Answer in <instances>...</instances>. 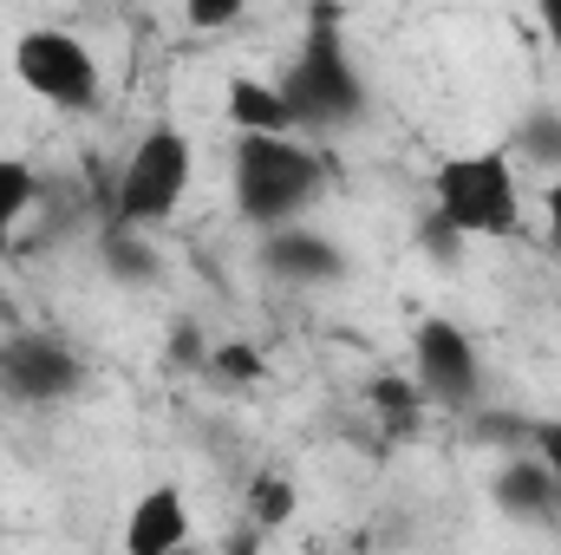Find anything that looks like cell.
<instances>
[{"label":"cell","mask_w":561,"mask_h":555,"mask_svg":"<svg viewBox=\"0 0 561 555\" xmlns=\"http://www.w3.org/2000/svg\"><path fill=\"white\" fill-rule=\"evenodd\" d=\"M275 86H280V99H287V112H294L300 132H340V125H353L366 112V79H359V66L346 53L340 7H327V0L313 7V26H307L294 66L280 72Z\"/></svg>","instance_id":"cell-1"},{"label":"cell","mask_w":561,"mask_h":555,"mask_svg":"<svg viewBox=\"0 0 561 555\" xmlns=\"http://www.w3.org/2000/svg\"><path fill=\"white\" fill-rule=\"evenodd\" d=\"M327 170L307 144H294L287 132H242L236 138V209L262 229L294 223L313 196H320Z\"/></svg>","instance_id":"cell-2"},{"label":"cell","mask_w":561,"mask_h":555,"mask_svg":"<svg viewBox=\"0 0 561 555\" xmlns=\"http://www.w3.org/2000/svg\"><path fill=\"white\" fill-rule=\"evenodd\" d=\"M437 216L457 236H516L523 223V190L503 150H470V157H444L431 177Z\"/></svg>","instance_id":"cell-3"},{"label":"cell","mask_w":561,"mask_h":555,"mask_svg":"<svg viewBox=\"0 0 561 555\" xmlns=\"http://www.w3.org/2000/svg\"><path fill=\"white\" fill-rule=\"evenodd\" d=\"M190 177H196V150H190V138H183L176 125H150V132L131 144L118 183H112V223H138L144 229V223L176 216Z\"/></svg>","instance_id":"cell-4"},{"label":"cell","mask_w":561,"mask_h":555,"mask_svg":"<svg viewBox=\"0 0 561 555\" xmlns=\"http://www.w3.org/2000/svg\"><path fill=\"white\" fill-rule=\"evenodd\" d=\"M13 72L33 99L59 105V112H92L99 105V59L85 53V39L59 33V26H39V33H20L13 46Z\"/></svg>","instance_id":"cell-5"},{"label":"cell","mask_w":561,"mask_h":555,"mask_svg":"<svg viewBox=\"0 0 561 555\" xmlns=\"http://www.w3.org/2000/svg\"><path fill=\"white\" fill-rule=\"evenodd\" d=\"M79 386V353L53 333H13L0 347V393L20 406H53Z\"/></svg>","instance_id":"cell-6"},{"label":"cell","mask_w":561,"mask_h":555,"mask_svg":"<svg viewBox=\"0 0 561 555\" xmlns=\"http://www.w3.org/2000/svg\"><path fill=\"white\" fill-rule=\"evenodd\" d=\"M412 366H419V393L431 406H470L477 399V347L457 320H419L412 333Z\"/></svg>","instance_id":"cell-7"},{"label":"cell","mask_w":561,"mask_h":555,"mask_svg":"<svg viewBox=\"0 0 561 555\" xmlns=\"http://www.w3.org/2000/svg\"><path fill=\"white\" fill-rule=\"evenodd\" d=\"M262 269L280 281H340L346 275V256L327 236L280 223V229H268V242H262Z\"/></svg>","instance_id":"cell-8"},{"label":"cell","mask_w":561,"mask_h":555,"mask_svg":"<svg viewBox=\"0 0 561 555\" xmlns=\"http://www.w3.org/2000/svg\"><path fill=\"white\" fill-rule=\"evenodd\" d=\"M190 536V510H183V490L176 484H157L131 503V523H125V550L131 555H163Z\"/></svg>","instance_id":"cell-9"},{"label":"cell","mask_w":561,"mask_h":555,"mask_svg":"<svg viewBox=\"0 0 561 555\" xmlns=\"http://www.w3.org/2000/svg\"><path fill=\"white\" fill-rule=\"evenodd\" d=\"M496 503L510 510V517H549L561 497H556V471L542 464V457H510L503 471H496Z\"/></svg>","instance_id":"cell-10"},{"label":"cell","mask_w":561,"mask_h":555,"mask_svg":"<svg viewBox=\"0 0 561 555\" xmlns=\"http://www.w3.org/2000/svg\"><path fill=\"white\" fill-rule=\"evenodd\" d=\"M229 125L236 132H300L280 86H268V79H236L229 86Z\"/></svg>","instance_id":"cell-11"},{"label":"cell","mask_w":561,"mask_h":555,"mask_svg":"<svg viewBox=\"0 0 561 555\" xmlns=\"http://www.w3.org/2000/svg\"><path fill=\"white\" fill-rule=\"evenodd\" d=\"M99 262H105V275L131 281V287L157 281V249L138 236V223H112V229L99 236Z\"/></svg>","instance_id":"cell-12"},{"label":"cell","mask_w":561,"mask_h":555,"mask_svg":"<svg viewBox=\"0 0 561 555\" xmlns=\"http://www.w3.org/2000/svg\"><path fill=\"white\" fill-rule=\"evenodd\" d=\"M33 196H39V177H33L20 157H0V249L13 242V229H20V216L33 209Z\"/></svg>","instance_id":"cell-13"},{"label":"cell","mask_w":561,"mask_h":555,"mask_svg":"<svg viewBox=\"0 0 561 555\" xmlns=\"http://www.w3.org/2000/svg\"><path fill=\"white\" fill-rule=\"evenodd\" d=\"M249 517H255L262 530L287 523V517H294V484L275 477V471H268V477H255V484H249Z\"/></svg>","instance_id":"cell-14"},{"label":"cell","mask_w":561,"mask_h":555,"mask_svg":"<svg viewBox=\"0 0 561 555\" xmlns=\"http://www.w3.org/2000/svg\"><path fill=\"white\" fill-rule=\"evenodd\" d=\"M523 150H529V157H549V163H561V118H556V112H536V118L523 125Z\"/></svg>","instance_id":"cell-15"},{"label":"cell","mask_w":561,"mask_h":555,"mask_svg":"<svg viewBox=\"0 0 561 555\" xmlns=\"http://www.w3.org/2000/svg\"><path fill=\"white\" fill-rule=\"evenodd\" d=\"M242 7H249V0H183V13H190V26H203V33H216V26H229V20H242Z\"/></svg>","instance_id":"cell-16"},{"label":"cell","mask_w":561,"mask_h":555,"mask_svg":"<svg viewBox=\"0 0 561 555\" xmlns=\"http://www.w3.org/2000/svg\"><path fill=\"white\" fill-rule=\"evenodd\" d=\"M529 444H536V457L556 471V497H561V418H542V424H529Z\"/></svg>","instance_id":"cell-17"},{"label":"cell","mask_w":561,"mask_h":555,"mask_svg":"<svg viewBox=\"0 0 561 555\" xmlns=\"http://www.w3.org/2000/svg\"><path fill=\"white\" fill-rule=\"evenodd\" d=\"M373 399H379V412L405 418V412L424 399V393H419V386H405V380H379V386H373Z\"/></svg>","instance_id":"cell-18"},{"label":"cell","mask_w":561,"mask_h":555,"mask_svg":"<svg viewBox=\"0 0 561 555\" xmlns=\"http://www.w3.org/2000/svg\"><path fill=\"white\" fill-rule=\"evenodd\" d=\"M216 373H229V380H255L262 360H255L249 347H222V353H216Z\"/></svg>","instance_id":"cell-19"},{"label":"cell","mask_w":561,"mask_h":555,"mask_svg":"<svg viewBox=\"0 0 561 555\" xmlns=\"http://www.w3.org/2000/svg\"><path fill=\"white\" fill-rule=\"evenodd\" d=\"M542 216H549V236L561 242V170H556V183L542 190Z\"/></svg>","instance_id":"cell-20"},{"label":"cell","mask_w":561,"mask_h":555,"mask_svg":"<svg viewBox=\"0 0 561 555\" xmlns=\"http://www.w3.org/2000/svg\"><path fill=\"white\" fill-rule=\"evenodd\" d=\"M542 7V33H549V46L561 53V0H536Z\"/></svg>","instance_id":"cell-21"}]
</instances>
